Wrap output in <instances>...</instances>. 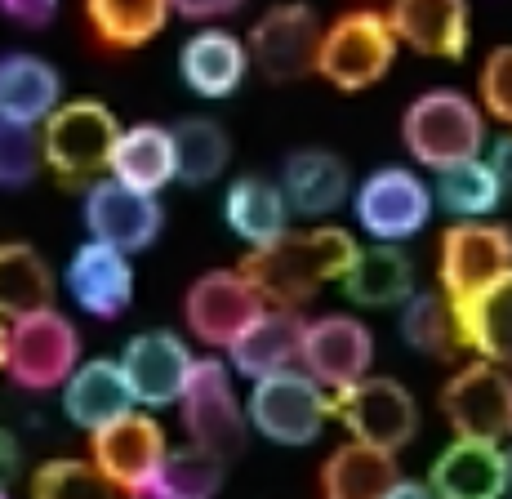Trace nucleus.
Wrapping results in <instances>:
<instances>
[{"label": "nucleus", "instance_id": "nucleus-1", "mask_svg": "<svg viewBox=\"0 0 512 499\" xmlns=\"http://www.w3.org/2000/svg\"><path fill=\"white\" fill-rule=\"evenodd\" d=\"M361 246L352 232L330 228V223H312V228H290L277 241L250 250L241 259V272L268 308H299L330 281H343Z\"/></svg>", "mask_w": 512, "mask_h": 499}, {"label": "nucleus", "instance_id": "nucleus-2", "mask_svg": "<svg viewBox=\"0 0 512 499\" xmlns=\"http://www.w3.org/2000/svg\"><path fill=\"white\" fill-rule=\"evenodd\" d=\"M401 143L428 170L472 161L486 152V116L459 90H428L401 116Z\"/></svg>", "mask_w": 512, "mask_h": 499}, {"label": "nucleus", "instance_id": "nucleus-3", "mask_svg": "<svg viewBox=\"0 0 512 499\" xmlns=\"http://www.w3.org/2000/svg\"><path fill=\"white\" fill-rule=\"evenodd\" d=\"M397 32H392L388 14L379 9H348L321 32L317 50V76L330 81L334 90H370L388 76L392 58H397Z\"/></svg>", "mask_w": 512, "mask_h": 499}, {"label": "nucleus", "instance_id": "nucleus-4", "mask_svg": "<svg viewBox=\"0 0 512 499\" xmlns=\"http://www.w3.org/2000/svg\"><path fill=\"white\" fill-rule=\"evenodd\" d=\"M245 415L259 437L277 446H312L334 415V393L308 375V370H281L250 388Z\"/></svg>", "mask_w": 512, "mask_h": 499}, {"label": "nucleus", "instance_id": "nucleus-5", "mask_svg": "<svg viewBox=\"0 0 512 499\" xmlns=\"http://www.w3.org/2000/svg\"><path fill=\"white\" fill-rule=\"evenodd\" d=\"M81 366V335L76 326L54 308L27 312L9 321V352L5 375L23 393H54Z\"/></svg>", "mask_w": 512, "mask_h": 499}, {"label": "nucleus", "instance_id": "nucleus-6", "mask_svg": "<svg viewBox=\"0 0 512 499\" xmlns=\"http://www.w3.org/2000/svg\"><path fill=\"white\" fill-rule=\"evenodd\" d=\"M45 139V165L63 183H85L94 174L112 170V152L121 143V125H116L112 107L98 99L63 103L41 125Z\"/></svg>", "mask_w": 512, "mask_h": 499}, {"label": "nucleus", "instance_id": "nucleus-7", "mask_svg": "<svg viewBox=\"0 0 512 499\" xmlns=\"http://www.w3.org/2000/svg\"><path fill=\"white\" fill-rule=\"evenodd\" d=\"M508 272H512V232L504 223L464 219L455 228H446L437 277H441V295L455 303V312L477 303Z\"/></svg>", "mask_w": 512, "mask_h": 499}, {"label": "nucleus", "instance_id": "nucleus-8", "mask_svg": "<svg viewBox=\"0 0 512 499\" xmlns=\"http://www.w3.org/2000/svg\"><path fill=\"white\" fill-rule=\"evenodd\" d=\"M334 419L352 433V442H366L374 450H406L419 433V406L401 379L366 375L361 384L334 393Z\"/></svg>", "mask_w": 512, "mask_h": 499}, {"label": "nucleus", "instance_id": "nucleus-9", "mask_svg": "<svg viewBox=\"0 0 512 499\" xmlns=\"http://www.w3.org/2000/svg\"><path fill=\"white\" fill-rule=\"evenodd\" d=\"M170 455V442H165V428L156 424L152 415H121L116 424L90 433V459L94 468L130 499H152V486L161 477V464Z\"/></svg>", "mask_w": 512, "mask_h": 499}, {"label": "nucleus", "instance_id": "nucleus-10", "mask_svg": "<svg viewBox=\"0 0 512 499\" xmlns=\"http://www.w3.org/2000/svg\"><path fill=\"white\" fill-rule=\"evenodd\" d=\"M268 312V299L245 281L241 268H214L196 277L183 295V321L205 348L228 352L254 321Z\"/></svg>", "mask_w": 512, "mask_h": 499}, {"label": "nucleus", "instance_id": "nucleus-11", "mask_svg": "<svg viewBox=\"0 0 512 499\" xmlns=\"http://www.w3.org/2000/svg\"><path fill=\"white\" fill-rule=\"evenodd\" d=\"M432 201L437 197L428 192V183L406 165H383V170L366 174L361 188L352 192L357 223L374 241H388V246H401V241L419 237L428 228Z\"/></svg>", "mask_w": 512, "mask_h": 499}, {"label": "nucleus", "instance_id": "nucleus-12", "mask_svg": "<svg viewBox=\"0 0 512 499\" xmlns=\"http://www.w3.org/2000/svg\"><path fill=\"white\" fill-rule=\"evenodd\" d=\"M441 415L455 428V437H477V442H499L512 433V379L508 366L490 357L468 361L464 370L446 379L441 388Z\"/></svg>", "mask_w": 512, "mask_h": 499}, {"label": "nucleus", "instance_id": "nucleus-13", "mask_svg": "<svg viewBox=\"0 0 512 499\" xmlns=\"http://www.w3.org/2000/svg\"><path fill=\"white\" fill-rule=\"evenodd\" d=\"M183 428H187V442L214 450V455L232 459L236 450L245 446V428H250V415L241 410L232 388V370L223 361L205 357L196 361L192 379L183 388Z\"/></svg>", "mask_w": 512, "mask_h": 499}, {"label": "nucleus", "instance_id": "nucleus-14", "mask_svg": "<svg viewBox=\"0 0 512 499\" xmlns=\"http://www.w3.org/2000/svg\"><path fill=\"white\" fill-rule=\"evenodd\" d=\"M321 32L326 27L317 23L312 5L303 0H285V5H272L259 23L250 27V58L268 81L290 85L299 76L317 72V50H321Z\"/></svg>", "mask_w": 512, "mask_h": 499}, {"label": "nucleus", "instance_id": "nucleus-15", "mask_svg": "<svg viewBox=\"0 0 512 499\" xmlns=\"http://www.w3.org/2000/svg\"><path fill=\"white\" fill-rule=\"evenodd\" d=\"M81 223H85V232H90V241H103V246H116L125 254H139L161 237L165 210L152 192L125 188L121 179H98L85 188Z\"/></svg>", "mask_w": 512, "mask_h": 499}, {"label": "nucleus", "instance_id": "nucleus-16", "mask_svg": "<svg viewBox=\"0 0 512 499\" xmlns=\"http://www.w3.org/2000/svg\"><path fill=\"white\" fill-rule=\"evenodd\" d=\"M370 361H374V335L357 317L330 312V317H321V321H308L299 366L308 370L317 384H326L330 393H343V388L361 384V379L370 375Z\"/></svg>", "mask_w": 512, "mask_h": 499}, {"label": "nucleus", "instance_id": "nucleus-17", "mask_svg": "<svg viewBox=\"0 0 512 499\" xmlns=\"http://www.w3.org/2000/svg\"><path fill=\"white\" fill-rule=\"evenodd\" d=\"M121 370L130 379L139 406H170V401H183L196 357L174 330H139L121 348Z\"/></svg>", "mask_w": 512, "mask_h": 499}, {"label": "nucleus", "instance_id": "nucleus-18", "mask_svg": "<svg viewBox=\"0 0 512 499\" xmlns=\"http://www.w3.org/2000/svg\"><path fill=\"white\" fill-rule=\"evenodd\" d=\"M67 295L76 299V308L90 312L98 321L121 317L134 303V263L125 250L103 246V241H85L67 263Z\"/></svg>", "mask_w": 512, "mask_h": 499}, {"label": "nucleus", "instance_id": "nucleus-19", "mask_svg": "<svg viewBox=\"0 0 512 499\" xmlns=\"http://www.w3.org/2000/svg\"><path fill=\"white\" fill-rule=\"evenodd\" d=\"M432 491L437 499H504L508 495V450L499 442L455 437L432 464Z\"/></svg>", "mask_w": 512, "mask_h": 499}, {"label": "nucleus", "instance_id": "nucleus-20", "mask_svg": "<svg viewBox=\"0 0 512 499\" xmlns=\"http://www.w3.org/2000/svg\"><path fill=\"white\" fill-rule=\"evenodd\" d=\"M388 23L423 58L455 63L468 54V0H392Z\"/></svg>", "mask_w": 512, "mask_h": 499}, {"label": "nucleus", "instance_id": "nucleus-21", "mask_svg": "<svg viewBox=\"0 0 512 499\" xmlns=\"http://www.w3.org/2000/svg\"><path fill=\"white\" fill-rule=\"evenodd\" d=\"M250 63H254L250 45H241V36L223 32V27H205V32L187 36L179 50V76L196 99H228V94H236Z\"/></svg>", "mask_w": 512, "mask_h": 499}, {"label": "nucleus", "instance_id": "nucleus-22", "mask_svg": "<svg viewBox=\"0 0 512 499\" xmlns=\"http://www.w3.org/2000/svg\"><path fill=\"white\" fill-rule=\"evenodd\" d=\"M63 107V72L41 54H0V121L41 130Z\"/></svg>", "mask_w": 512, "mask_h": 499}, {"label": "nucleus", "instance_id": "nucleus-23", "mask_svg": "<svg viewBox=\"0 0 512 499\" xmlns=\"http://www.w3.org/2000/svg\"><path fill=\"white\" fill-rule=\"evenodd\" d=\"M303 335H308V321H303L299 308H268L228 348L232 370L245 375L250 384H259V379H268V375H281V370H294L303 357Z\"/></svg>", "mask_w": 512, "mask_h": 499}, {"label": "nucleus", "instance_id": "nucleus-24", "mask_svg": "<svg viewBox=\"0 0 512 499\" xmlns=\"http://www.w3.org/2000/svg\"><path fill=\"white\" fill-rule=\"evenodd\" d=\"M139 406L134 401V388L121 370V357H94V361H81L76 375L63 384V415L72 419L76 428L85 433H98V428L116 424L121 415Z\"/></svg>", "mask_w": 512, "mask_h": 499}, {"label": "nucleus", "instance_id": "nucleus-25", "mask_svg": "<svg viewBox=\"0 0 512 499\" xmlns=\"http://www.w3.org/2000/svg\"><path fill=\"white\" fill-rule=\"evenodd\" d=\"M281 192L294 214L326 219L352 197V170L326 148H299L281 161Z\"/></svg>", "mask_w": 512, "mask_h": 499}, {"label": "nucleus", "instance_id": "nucleus-26", "mask_svg": "<svg viewBox=\"0 0 512 499\" xmlns=\"http://www.w3.org/2000/svg\"><path fill=\"white\" fill-rule=\"evenodd\" d=\"M223 223L232 228V237L259 250L277 241L281 232H290V201H285L281 183L263 179V174H241L223 192Z\"/></svg>", "mask_w": 512, "mask_h": 499}, {"label": "nucleus", "instance_id": "nucleus-27", "mask_svg": "<svg viewBox=\"0 0 512 499\" xmlns=\"http://www.w3.org/2000/svg\"><path fill=\"white\" fill-rule=\"evenodd\" d=\"M339 286L357 308H397V303L415 299V263L401 246L374 241L370 250L352 259L348 277Z\"/></svg>", "mask_w": 512, "mask_h": 499}, {"label": "nucleus", "instance_id": "nucleus-28", "mask_svg": "<svg viewBox=\"0 0 512 499\" xmlns=\"http://www.w3.org/2000/svg\"><path fill=\"white\" fill-rule=\"evenodd\" d=\"M401 482L397 455L374 450L366 442H343L321 464V499H388V491Z\"/></svg>", "mask_w": 512, "mask_h": 499}, {"label": "nucleus", "instance_id": "nucleus-29", "mask_svg": "<svg viewBox=\"0 0 512 499\" xmlns=\"http://www.w3.org/2000/svg\"><path fill=\"white\" fill-rule=\"evenodd\" d=\"M112 179L139 192H161L179 183V161H174V134L165 125H134L121 130V143L112 152Z\"/></svg>", "mask_w": 512, "mask_h": 499}, {"label": "nucleus", "instance_id": "nucleus-30", "mask_svg": "<svg viewBox=\"0 0 512 499\" xmlns=\"http://www.w3.org/2000/svg\"><path fill=\"white\" fill-rule=\"evenodd\" d=\"M170 0H85L90 32L103 50H143L165 32Z\"/></svg>", "mask_w": 512, "mask_h": 499}, {"label": "nucleus", "instance_id": "nucleus-31", "mask_svg": "<svg viewBox=\"0 0 512 499\" xmlns=\"http://www.w3.org/2000/svg\"><path fill=\"white\" fill-rule=\"evenodd\" d=\"M54 272L41 259V250L27 241H9L0 246V317L14 321L27 312L54 308Z\"/></svg>", "mask_w": 512, "mask_h": 499}, {"label": "nucleus", "instance_id": "nucleus-32", "mask_svg": "<svg viewBox=\"0 0 512 499\" xmlns=\"http://www.w3.org/2000/svg\"><path fill=\"white\" fill-rule=\"evenodd\" d=\"M401 339H406L423 357L450 361L455 352H464V326L459 312L441 290H415V299L401 303Z\"/></svg>", "mask_w": 512, "mask_h": 499}, {"label": "nucleus", "instance_id": "nucleus-33", "mask_svg": "<svg viewBox=\"0 0 512 499\" xmlns=\"http://www.w3.org/2000/svg\"><path fill=\"white\" fill-rule=\"evenodd\" d=\"M174 134V161H179V183L187 188H205L214 183L232 161L228 130L210 116H187V121L170 125Z\"/></svg>", "mask_w": 512, "mask_h": 499}, {"label": "nucleus", "instance_id": "nucleus-34", "mask_svg": "<svg viewBox=\"0 0 512 499\" xmlns=\"http://www.w3.org/2000/svg\"><path fill=\"white\" fill-rule=\"evenodd\" d=\"M459 326H464L468 352L512 366V272L459 312Z\"/></svg>", "mask_w": 512, "mask_h": 499}, {"label": "nucleus", "instance_id": "nucleus-35", "mask_svg": "<svg viewBox=\"0 0 512 499\" xmlns=\"http://www.w3.org/2000/svg\"><path fill=\"white\" fill-rule=\"evenodd\" d=\"M432 197H437L441 210L459 214V223L486 219V214L504 201V183H499L495 165H490L486 156H472V161L437 170V192H432Z\"/></svg>", "mask_w": 512, "mask_h": 499}, {"label": "nucleus", "instance_id": "nucleus-36", "mask_svg": "<svg viewBox=\"0 0 512 499\" xmlns=\"http://www.w3.org/2000/svg\"><path fill=\"white\" fill-rule=\"evenodd\" d=\"M223 477H228V459L223 455H214V450L196 442L174 446L161 464L152 499H214L223 491Z\"/></svg>", "mask_w": 512, "mask_h": 499}, {"label": "nucleus", "instance_id": "nucleus-37", "mask_svg": "<svg viewBox=\"0 0 512 499\" xmlns=\"http://www.w3.org/2000/svg\"><path fill=\"white\" fill-rule=\"evenodd\" d=\"M112 482L94 468V459H45L32 473V499H116Z\"/></svg>", "mask_w": 512, "mask_h": 499}, {"label": "nucleus", "instance_id": "nucleus-38", "mask_svg": "<svg viewBox=\"0 0 512 499\" xmlns=\"http://www.w3.org/2000/svg\"><path fill=\"white\" fill-rule=\"evenodd\" d=\"M45 165V139L32 125L0 121V188H27Z\"/></svg>", "mask_w": 512, "mask_h": 499}, {"label": "nucleus", "instance_id": "nucleus-39", "mask_svg": "<svg viewBox=\"0 0 512 499\" xmlns=\"http://www.w3.org/2000/svg\"><path fill=\"white\" fill-rule=\"evenodd\" d=\"M477 90H481V107L512 130V45L490 50L486 67H481Z\"/></svg>", "mask_w": 512, "mask_h": 499}, {"label": "nucleus", "instance_id": "nucleus-40", "mask_svg": "<svg viewBox=\"0 0 512 499\" xmlns=\"http://www.w3.org/2000/svg\"><path fill=\"white\" fill-rule=\"evenodd\" d=\"M0 14L14 18L18 27H45L54 23L58 0H0Z\"/></svg>", "mask_w": 512, "mask_h": 499}, {"label": "nucleus", "instance_id": "nucleus-41", "mask_svg": "<svg viewBox=\"0 0 512 499\" xmlns=\"http://www.w3.org/2000/svg\"><path fill=\"white\" fill-rule=\"evenodd\" d=\"M174 14L192 18V23H210V18H223L232 9H241V0H170Z\"/></svg>", "mask_w": 512, "mask_h": 499}, {"label": "nucleus", "instance_id": "nucleus-42", "mask_svg": "<svg viewBox=\"0 0 512 499\" xmlns=\"http://www.w3.org/2000/svg\"><path fill=\"white\" fill-rule=\"evenodd\" d=\"M490 165H495L499 183H504V197H512V134H504L499 143H490Z\"/></svg>", "mask_w": 512, "mask_h": 499}, {"label": "nucleus", "instance_id": "nucleus-43", "mask_svg": "<svg viewBox=\"0 0 512 499\" xmlns=\"http://www.w3.org/2000/svg\"><path fill=\"white\" fill-rule=\"evenodd\" d=\"M14 477H18V442H14V433L0 428V491H5Z\"/></svg>", "mask_w": 512, "mask_h": 499}, {"label": "nucleus", "instance_id": "nucleus-44", "mask_svg": "<svg viewBox=\"0 0 512 499\" xmlns=\"http://www.w3.org/2000/svg\"><path fill=\"white\" fill-rule=\"evenodd\" d=\"M388 499H437V491H432V482H406V477H401L388 491Z\"/></svg>", "mask_w": 512, "mask_h": 499}, {"label": "nucleus", "instance_id": "nucleus-45", "mask_svg": "<svg viewBox=\"0 0 512 499\" xmlns=\"http://www.w3.org/2000/svg\"><path fill=\"white\" fill-rule=\"evenodd\" d=\"M5 352H9V326H5V317H0V375H5Z\"/></svg>", "mask_w": 512, "mask_h": 499}, {"label": "nucleus", "instance_id": "nucleus-46", "mask_svg": "<svg viewBox=\"0 0 512 499\" xmlns=\"http://www.w3.org/2000/svg\"><path fill=\"white\" fill-rule=\"evenodd\" d=\"M508 495H512V450H508Z\"/></svg>", "mask_w": 512, "mask_h": 499}, {"label": "nucleus", "instance_id": "nucleus-47", "mask_svg": "<svg viewBox=\"0 0 512 499\" xmlns=\"http://www.w3.org/2000/svg\"><path fill=\"white\" fill-rule=\"evenodd\" d=\"M0 499H5V491H0Z\"/></svg>", "mask_w": 512, "mask_h": 499}]
</instances>
